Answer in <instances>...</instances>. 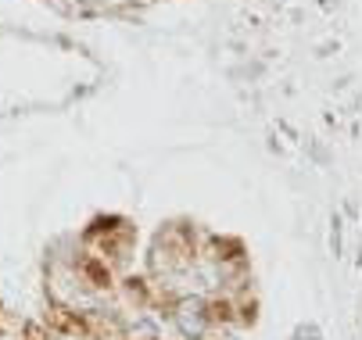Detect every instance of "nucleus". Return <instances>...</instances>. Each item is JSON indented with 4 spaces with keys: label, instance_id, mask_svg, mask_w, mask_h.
Wrapping results in <instances>:
<instances>
[{
    "label": "nucleus",
    "instance_id": "f257e3e1",
    "mask_svg": "<svg viewBox=\"0 0 362 340\" xmlns=\"http://www.w3.org/2000/svg\"><path fill=\"white\" fill-rule=\"evenodd\" d=\"M180 326H183V333H201V326H204V315H201V305L197 301H187L183 308H180Z\"/></svg>",
    "mask_w": 362,
    "mask_h": 340
}]
</instances>
